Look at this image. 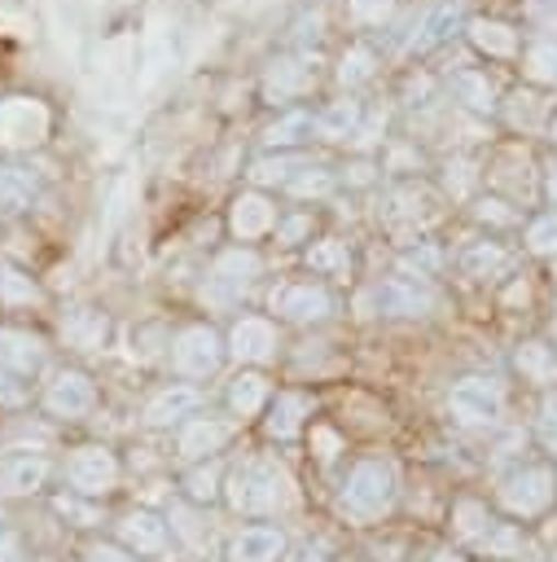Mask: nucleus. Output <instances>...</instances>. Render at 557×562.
I'll return each instance as SVG.
<instances>
[{
	"label": "nucleus",
	"instance_id": "16",
	"mask_svg": "<svg viewBox=\"0 0 557 562\" xmlns=\"http://www.w3.org/2000/svg\"><path fill=\"white\" fill-rule=\"evenodd\" d=\"M197 386H167V391H158L149 404H145V422L149 426H171V422H189L193 417V408H197Z\"/></svg>",
	"mask_w": 557,
	"mask_h": 562
},
{
	"label": "nucleus",
	"instance_id": "22",
	"mask_svg": "<svg viewBox=\"0 0 557 562\" xmlns=\"http://www.w3.org/2000/svg\"><path fill=\"white\" fill-rule=\"evenodd\" d=\"M219 465L215 461H202V465H193L189 474H184V496L189 501H197V505H211L215 496H219Z\"/></svg>",
	"mask_w": 557,
	"mask_h": 562
},
{
	"label": "nucleus",
	"instance_id": "10",
	"mask_svg": "<svg viewBox=\"0 0 557 562\" xmlns=\"http://www.w3.org/2000/svg\"><path fill=\"white\" fill-rule=\"evenodd\" d=\"M228 562H281L285 558V531L272 527V522H254V527H241L228 549H224Z\"/></svg>",
	"mask_w": 557,
	"mask_h": 562
},
{
	"label": "nucleus",
	"instance_id": "19",
	"mask_svg": "<svg viewBox=\"0 0 557 562\" xmlns=\"http://www.w3.org/2000/svg\"><path fill=\"white\" fill-rule=\"evenodd\" d=\"M303 417H307V400L294 395V391H281L272 400V413H268V435L285 443V439H294L303 430Z\"/></svg>",
	"mask_w": 557,
	"mask_h": 562
},
{
	"label": "nucleus",
	"instance_id": "14",
	"mask_svg": "<svg viewBox=\"0 0 557 562\" xmlns=\"http://www.w3.org/2000/svg\"><path fill=\"white\" fill-rule=\"evenodd\" d=\"M228 351H232L237 360H268V356L276 351V329H272V321H263V316H241V321L232 325V334H228Z\"/></svg>",
	"mask_w": 557,
	"mask_h": 562
},
{
	"label": "nucleus",
	"instance_id": "32",
	"mask_svg": "<svg viewBox=\"0 0 557 562\" xmlns=\"http://www.w3.org/2000/svg\"><path fill=\"white\" fill-rule=\"evenodd\" d=\"M531 246H535V250H557V220H553V215L531 228Z\"/></svg>",
	"mask_w": 557,
	"mask_h": 562
},
{
	"label": "nucleus",
	"instance_id": "2",
	"mask_svg": "<svg viewBox=\"0 0 557 562\" xmlns=\"http://www.w3.org/2000/svg\"><path fill=\"white\" fill-rule=\"evenodd\" d=\"M395 505V465L382 457H364L346 470L342 483V509L355 522H377Z\"/></svg>",
	"mask_w": 557,
	"mask_h": 562
},
{
	"label": "nucleus",
	"instance_id": "13",
	"mask_svg": "<svg viewBox=\"0 0 557 562\" xmlns=\"http://www.w3.org/2000/svg\"><path fill=\"white\" fill-rule=\"evenodd\" d=\"M272 307H276L285 321H325L333 303H329V294H325L320 285L303 281V285H281V290L272 294Z\"/></svg>",
	"mask_w": 557,
	"mask_h": 562
},
{
	"label": "nucleus",
	"instance_id": "4",
	"mask_svg": "<svg viewBox=\"0 0 557 562\" xmlns=\"http://www.w3.org/2000/svg\"><path fill=\"white\" fill-rule=\"evenodd\" d=\"M66 483H70L75 496H88V501L114 492V483H118V461H114V452H110V448H96V443H92V448H75L70 461H66Z\"/></svg>",
	"mask_w": 557,
	"mask_h": 562
},
{
	"label": "nucleus",
	"instance_id": "27",
	"mask_svg": "<svg viewBox=\"0 0 557 562\" xmlns=\"http://www.w3.org/2000/svg\"><path fill=\"white\" fill-rule=\"evenodd\" d=\"M254 272H259V259H254V255H241V250H232V255H224V259L215 263V277H219V281H232V285H237V281H250Z\"/></svg>",
	"mask_w": 557,
	"mask_h": 562
},
{
	"label": "nucleus",
	"instance_id": "30",
	"mask_svg": "<svg viewBox=\"0 0 557 562\" xmlns=\"http://www.w3.org/2000/svg\"><path fill=\"white\" fill-rule=\"evenodd\" d=\"M496 263H500V250H496V246H478V250L465 255V272H474V277H482V272L496 268Z\"/></svg>",
	"mask_w": 557,
	"mask_h": 562
},
{
	"label": "nucleus",
	"instance_id": "38",
	"mask_svg": "<svg viewBox=\"0 0 557 562\" xmlns=\"http://www.w3.org/2000/svg\"><path fill=\"white\" fill-rule=\"evenodd\" d=\"M430 562H465V558H461V553H452V549H443V553H434Z\"/></svg>",
	"mask_w": 557,
	"mask_h": 562
},
{
	"label": "nucleus",
	"instance_id": "5",
	"mask_svg": "<svg viewBox=\"0 0 557 562\" xmlns=\"http://www.w3.org/2000/svg\"><path fill=\"white\" fill-rule=\"evenodd\" d=\"M219 360H224V342H219V334L206 329V325L184 329V334L175 338V347H171V364H175L180 378H206V373L219 369Z\"/></svg>",
	"mask_w": 557,
	"mask_h": 562
},
{
	"label": "nucleus",
	"instance_id": "31",
	"mask_svg": "<svg viewBox=\"0 0 557 562\" xmlns=\"http://www.w3.org/2000/svg\"><path fill=\"white\" fill-rule=\"evenodd\" d=\"M390 13V0H351V18L355 22H382Z\"/></svg>",
	"mask_w": 557,
	"mask_h": 562
},
{
	"label": "nucleus",
	"instance_id": "23",
	"mask_svg": "<svg viewBox=\"0 0 557 562\" xmlns=\"http://www.w3.org/2000/svg\"><path fill=\"white\" fill-rule=\"evenodd\" d=\"M518 369L526 378H535V382H557V356L548 347H539V342H526L518 351Z\"/></svg>",
	"mask_w": 557,
	"mask_h": 562
},
{
	"label": "nucleus",
	"instance_id": "9",
	"mask_svg": "<svg viewBox=\"0 0 557 562\" xmlns=\"http://www.w3.org/2000/svg\"><path fill=\"white\" fill-rule=\"evenodd\" d=\"M92 400H96V391H92V382H88V373H79V369H61L53 382H48V391H44V408L53 413V417H83L88 408H92Z\"/></svg>",
	"mask_w": 557,
	"mask_h": 562
},
{
	"label": "nucleus",
	"instance_id": "24",
	"mask_svg": "<svg viewBox=\"0 0 557 562\" xmlns=\"http://www.w3.org/2000/svg\"><path fill=\"white\" fill-rule=\"evenodd\" d=\"M53 509H57L66 522H75V527H96V522H101V509H96V501H88V496H75V492L57 496V501H53Z\"/></svg>",
	"mask_w": 557,
	"mask_h": 562
},
{
	"label": "nucleus",
	"instance_id": "3",
	"mask_svg": "<svg viewBox=\"0 0 557 562\" xmlns=\"http://www.w3.org/2000/svg\"><path fill=\"white\" fill-rule=\"evenodd\" d=\"M553 496H557V479H553V470H544V465H522V470H513V474L504 479V487H500L504 509L518 514V518L544 514V509L553 505Z\"/></svg>",
	"mask_w": 557,
	"mask_h": 562
},
{
	"label": "nucleus",
	"instance_id": "6",
	"mask_svg": "<svg viewBox=\"0 0 557 562\" xmlns=\"http://www.w3.org/2000/svg\"><path fill=\"white\" fill-rule=\"evenodd\" d=\"M114 536H118V544H123L132 558H158V553H167V544H171V527H167V518L154 514V509H132V514H123V518L114 522Z\"/></svg>",
	"mask_w": 557,
	"mask_h": 562
},
{
	"label": "nucleus",
	"instance_id": "37",
	"mask_svg": "<svg viewBox=\"0 0 557 562\" xmlns=\"http://www.w3.org/2000/svg\"><path fill=\"white\" fill-rule=\"evenodd\" d=\"M544 443L553 448V457H557V404H548L544 408Z\"/></svg>",
	"mask_w": 557,
	"mask_h": 562
},
{
	"label": "nucleus",
	"instance_id": "20",
	"mask_svg": "<svg viewBox=\"0 0 557 562\" xmlns=\"http://www.w3.org/2000/svg\"><path fill=\"white\" fill-rule=\"evenodd\" d=\"M61 334H66V342H75V347L96 351L101 338H105V316L92 312V307H79V312H70V316L61 321Z\"/></svg>",
	"mask_w": 557,
	"mask_h": 562
},
{
	"label": "nucleus",
	"instance_id": "35",
	"mask_svg": "<svg viewBox=\"0 0 557 562\" xmlns=\"http://www.w3.org/2000/svg\"><path fill=\"white\" fill-rule=\"evenodd\" d=\"M22 544H18V531L9 522H0V562H18Z\"/></svg>",
	"mask_w": 557,
	"mask_h": 562
},
{
	"label": "nucleus",
	"instance_id": "18",
	"mask_svg": "<svg viewBox=\"0 0 557 562\" xmlns=\"http://www.w3.org/2000/svg\"><path fill=\"white\" fill-rule=\"evenodd\" d=\"M272 206H268V198H259V193H246V198H237V206H232V233L241 237V241H250V237H263L268 228H272Z\"/></svg>",
	"mask_w": 557,
	"mask_h": 562
},
{
	"label": "nucleus",
	"instance_id": "15",
	"mask_svg": "<svg viewBox=\"0 0 557 562\" xmlns=\"http://www.w3.org/2000/svg\"><path fill=\"white\" fill-rule=\"evenodd\" d=\"M224 443H228V422H219V417H189L180 426V457H189V461H206Z\"/></svg>",
	"mask_w": 557,
	"mask_h": 562
},
{
	"label": "nucleus",
	"instance_id": "29",
	"mask_svg": "<svg viewBox=\"0 0 557 562\" xmlns=\"http://www.w3.org/2000/svg\"><path fill=\"white\" fill-rule=\"evenodd\" d=\"M351 123H355V105H351V101H338L333 110H325V114H320V123H316V127H320L325 136H346V127H351Z\"/></svg>",
	"mask_w": 557,
	"mask_h": 562
},
{
	"label": "nucleus",
	"instance_id": "1",
	"mask_svg": "<svg viewBox=\"0 0 557 562\" xmlns=\"http://www.w3.org/2000/svg\"><path fill=\"white\" fill-rule=\"evenodd\" d=\"M224 496H228V505L237 514H276V509L289 505V479H285V470L276 461L250 457L228 474Z\"/></svg>",
	"mask_w": 557,
	"mask_h": 562
},
{
	"label": "nucleus",
	"instance_id": "33",
	"mask_svg": "<svg viewBox=\"0 0 557 562\" xmlns=\"http://www.w3.org/2000/svg\"><path fill=\"white\" fill-rule=\"evenodd\" d=\"M368 61H373V57H368L364 48H355L351 57H342V79H351V83L364 79V75H368Z\"/></svg>",
	"mask_w": 557,
	"mask_h": 562
},
{
	"label": "nucleus",
	"instance_id": "8",
	"mask_svg": "<svg viewBox=\"0 0 557 562\" xmlns=\"http://www.w3.org/2000/svg\"><path fill=\"white\" fill-rule=\"evenodd\" d=\"M44 132H48V110L39 101H26V97L0 101V140L4 145H35Z\"/></svg>",
	"mask_w": 557,
	"mask_h": 562
},
{
	"label": "nucleus",
	"instance_id": "36",
	"mask_svg": "<svg viewBox=\"0 0 557 562\" xmlns=\"http://www.w3.org/2000/svg\"><path fill=\"white\" fill-rule=\"evenodd\" d=\"M22 395H26V391L13 382V373L0 369V404H22Z\"/></svg>",
	"mask_w": 557,
	"mask_h": 562
},
{
	"label": "nucleus",
	"instance_id": "28",
	"mask_svg": "<svg viewBox=\"0 0 557 562\" xmlns=\"http://www.w3.org/2000/svg\"><path fill=\"white\" fill-rule=\"evenodd\" d=\"M31 198V180L18 167H0V206H22Z\"/></svg>",
	"mask_w": 557,
	"mask_h": 562
},
{
	"label": "nucleus",
	"instance_id": "7",
	"mask_svg": "<svg viewBox=\"0 0 557 562\" xmlns=\"http://www.w3.org/2000/svg\"><path fill=\"white\" fill-rule=\"evenodd\" d=\"M447 404H452V417H461V422H469V426L496 422V417L504 413V395H500V386L487 382V378H465V382H456L452 395H447Z\"/></svg>",
	"mask_w": 557,
	"mask_h": 562
},
{
	"label": "nucleus",
	"instance_id": "26",
	"mask_svg": "<svg viewBox=\"0 0 557 562\" xmlns=\"http://www.w3.org/2000/svg\"><path fill=\"white\" fill-rule=\"evenodd\" d=\"M35 294L39 290H35L31 277H22V272H13V268L0 263V303H31Z\"/></svg>",
	"mask_w": 557,
	"mask_h": 562
},
{
	"label": "nucleus",
	"instance_id": "12",
	"mask_svg": "<svg viewBox=\"0 0 557 562\" xmlns=\"http://www.w3.org/2000/svg\"><path fill=\"white\" fill-rule=\"evenodd\" d=\"M377 307L390 316H421L434 307V290L425 281H412V277H390L377 285Z\"/></svg>",
	"mask_w": 557,
	"mask_h": 562
},
{
	"label": "nucleus",
	"instance_id": "17",
	"mask_svg": "<svg viewBox=\"0 0 557 562\" xmlns=\"http://www.w3.org/2000/svg\"><path fill=\"white\" fill-rule=\"evenodd\" d=\"M44 364V342L26 329H0V369L9 373H31Z\"/></svg>",
	"mask_w": 557,
	"mask_h": 562
},
{
	"label": "nucleus",
	"instance_id": "34",
	"mask_svg": "<svg viewBox=\"0 0 557 562\" xmlns=\"http://www.w3.org/2000/svg\"><path fill=\"white\" fill-rule=\"evenodd\" d=\"M88 562H132V553L123 544H92L88 549Z\"/></svg>",
	"mask_w": 557,
	"mask_h": 562
},
{
	"label": "nucleus",
	"instance_id": "21",
	"mask_svg": "<svg viewBox=\"0 0 557 562\" xmlns=\"http://www.w3.org/2000/svg\"><path fill=\"white\" fill-rule=\"evenodd\" d=\"M263 400H268V382H263L259 373H241V378L228 386V404H232V413H241V417L259 413Z\"/></svg>",
	"mask_w": 557,
	"mask_h": 562
},
{
	"label": "nucleus",
	"instance_id": "25",
	"mask_svg": "<svg viewBox=\"0 0 557 562\" xmlns=\"http://www.w3.org/2000/svg\"><path fill=\"white\" fill-rule=\"evenodd\" d=\"M307 263L316 268V272H346V246L342 241H320V246H311L307 250Z\"/></svg>",
	"mask_w": 557,
	"mask_h": 562
},
{
	"label": "nucleus",
	"instance_id": "11",
	"mask_svg": "<svg viewBox=\"0 0 557 562\" xmlns=\"http://www.w3.org/2000/svg\"><path fill=\"white\" fill-rule=\"evenodd\" d=\"M48 457L44 452H9L4 461H0V492H9V496H31V492H39L44 483H48Z\"/></svg>",
	"mask_w": 557,
	"mask_h": 562
}]
</instances>
